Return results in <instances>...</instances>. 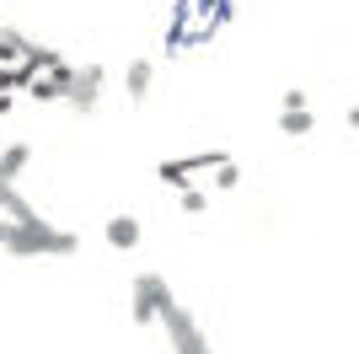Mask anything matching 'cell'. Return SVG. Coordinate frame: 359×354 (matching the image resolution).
I'll use <instances>...</instances> for the list:
<instances>
[{
	"instance_id": "1",
	"label": "cell",
	"mask_w": 359,
	"mask_h": 354,
	"mask_svg": "<svg viewBox=\"0 0 359 354\" xmlns=\"http://www.w3.org/2000/svg\"><path fill=\"white\" fill-rule=\"evenodd\" d=\"M75 247H81L75 231H60L48 221H22L6 236V252H16V258H70Z\"/></svg>"
},
{
	"instance_id": "2",
	"label": "cell",
	"mask_w": 359,
	"mask_h": 354,
	"mask_svg": "<svg viewBox=\"0 0 359 354\" xmlns=\"http://www.w3.org/2000/svg\"><path fill=\"white\" fill-rule=\"evenodd\" d=\"M177 295H172V284H166V274H135V284H129V317H135L140 327L161 322V311L172 306Z\"/></svg>"
},
{
	"instance_id": "3",
	"label": "cell",
	"mask_w": 359,
	"mask_h": 354,
	"mask_svg": "<svg viewBox=\"0 0 359 354\" xmlns=\"http://www.w3.org/2000/svg\"><path fill=\"white\" fill-rule=\"evenodd\" d=\"M231 162L225 150H194V156H182V162H161L156 166V177H161L166 188H194V172H220V166Z\"/></svg>"
},
{
	"instance_id": "4",
	"label": "cell",
	"mask_w": 359,
	"mask_h": 354,
	"mask_svg": "<svg viewBox=\"0 0 359 354\" xmlns=\"http://www.w3.org/2000/svg\"><path fill=\"white\" fill-rule=\"evenodd\" d=\"M161 322H166V339H172V349H177V354H210V339H204V327H198L194 317L177 306V301L161 311Z\"/></svg>"
},
{
	"instance_id": "5",
	"label": "cell",
	"mask_w": 359,
	"mask_h": 354,
	"mask_svg": "<svg viewBox=\"0 0 359 354\" xmlns=\"http://www.w3.org/2000/svg\"><path fill=\"white\" fill-rule=\"evenodd\" d=\"M102 86H107V70L102 65H81L70 81V91H65V103L75 107V113H91V107L102 103Z\"/></svg>"
},
{
	"instance_id": "6",
	"label": "cell",
	"mask_w": 359,
	"mask_h": 354,
	"mask_svg": "<svg viewBox=\"0 0 359 354\" xmlns=\"http://www.w3.org/2000/svg\"><path fill=\"white\" fill-rule=\"evenodd\" d=\"M27 162H32V145H22V140H16V145H6V150H0V188H11L16 177L27 172Z\"/></svg>"
},
{
	"instance_id": "7",
	"label": "cell",
	"mask_w": 359,
	"mask_h": 354,
	"mask_svg": "<svg viewBox=\"0 0 359 354\" xmlns=\"http://www.w3.org/2000/svg\"><path fill=\"white\" fill-rule=\"evenodd\" d=\"M150 81H156V65H150V59H135V65L123 70V91H129V103H145Z\"/></svg>"
},
{
	"instance_id": "8",
	"label": "cell",
	"mask_w": 359,
	"mask_h": 354,
	"mask_svg": "<svg viewBox=\"0 0 359 354\" xmlns=\"http://www.w3.org/2000/svg\"><path fill=\"white\" fill-rule=\"evenodd\" d=\"M107 242H113V247H140V221L135 215H113V221H107Z\"/></svg>"
},
{
	"instance_id": "9",
	"label": "cell",
	"mask_w": 359,
	"mask_h": 354,
	"mask_svg": "<svg viewBox=\"0 0 359 354\" xmlns=\"http://www.w3.org/2000/svg\"><path fill=\"white\" fill-rule=\"evenodd\" d=\"M0 215H11L16 225H22V221H38V209H32L16 188H0Z\"/></svg>"
},
{
	"instance_id": "10",
	"label": "cell",
	"mask_w": 359,
	"mask_h": 354,
	"mask_svg": "<svg viewBox=\"0 0 359 354\" xmlns=\"http://www.w3.org/2000/svg\"><path fill=\"white\" fill-rule=\"evenodd\" d=\"M279 129H285V134H311L316 118L306 113V107H300V113H279Z\"/></svg>"
},
{
	"instance_id": "11",
	"label": "cell",
	"mask_w": 359,
	"mask_h": 354,
	"mask_svg": "<svg viewBox=\"0 0 359 354\" xmlns=\"http://www.w3.org/2000/svg\"><path fill=\"white\" fill-rule=\"evenodd\" d=\"M204 209H210V193H204V188H188V193H182V215H204Z\"/></svg>"
},
{
	"instance_id": "12",
	"label": "cell",
	"mask_w": 359,
	"mask_h": 354,
	"mask_svg": "<svg viewBox=\"0 0 359 354\" xmlns=\"http://www.w3.org/2000/svg\"><path fill=\"white\" fill-rule=\"evenodd\" d=\"M236 183H241V166L236 162H225L220 172H215V188H236Z\"/></svg>"
},
{
	"instance_id": "13",
	"label": "cell",
	"mask_w": 359,
	"mask_h": 354,
	"mask_svg": "<svg viewBox=\"0 0 359 354\" xmlns=\"http://www.w3.org/2000/svg\"><path fill=\"white\" fill-rule=\"evenodd\" d=\"M306 107V91H285V113H300Z\"/></svg>"
},
{
	"instance_id": "14",
	"label": "cell",
	"mask_w": 359,
	"mask_h": 354,
	"mask_svg": "<svg viewBox=\"0 0 359 354\" xmlns=\"http://www.w3.org/2000/svg\"><path fill=\"white\" fill-rule=\"evenodd\" d=\"M11 225H16V221H0V247H6V236H11Z\"/></svg>"
},
{
	"instance_id": "15",
	"label": "cell",
	"mask_w": 359,
	"mask_h": 354,
	"mask_svg": "<svg viewBox=\"0 0 359 354\" xmlns=\"http://www.w3.org/2000/svg\"><path fill=\"white\" fill-rule=\"evenodd\" d=\"M348 129H359V103H354V107H348Z\"/></svg>"
},
{
	"instance_id": "16",
	"label": "cell",
	"mask_w": 359,
	"mask_h": 354,
	"mask_svg": "<svg viewBox=\"0 0 359 354\" xmlns=\"http://www.w3.org/2000/svg\"><path fill=\"white\" fill-rule=\"evenodd\" d=\"M0 113H11V97H6V91H0Z\"/></svg>"
}]
</instances>
